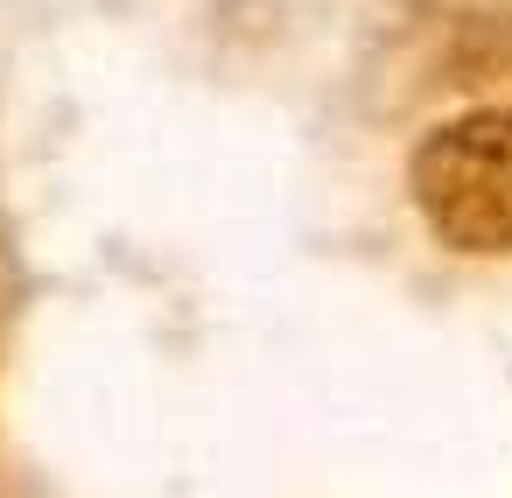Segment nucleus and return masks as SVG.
Instances as JSON below:
<instances>
[{
  "mask_svg": "<svg viewBox=\"0 0 512 498\" xmlns=\"http://www.w3.org/2000/svg\"><path fill=\"white\" fill-rule=\"evenodd\" d=\"M414 204L463 253H512V113H463L414 155Z\"/></svg>",
  "mask_w": 512,
  "mask_h": 498,
  "instance_id": "nucleus-1",
  "label": "nucleus"
}]
</instances>
